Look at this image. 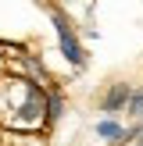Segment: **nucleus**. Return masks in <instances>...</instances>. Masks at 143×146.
<instances>
[{"label": "nucleus", "mask_w": 143, "mask_h": 146, "mask_svg": "<svg viewBox=\"0 0 143 146\" xmlns=\"http://www.w3.org/2000/svg\"><path fill=\"white\" fill-rule=\"evenodd\" d=\"M50 96L43 93L39 82L32 78H0V121L11 128H21V132H32V128H43V121L50 118Z\"/></svg>", "instance_id": "1"}, {"label": "nucleus", "mask_w": 143, "mask_h": 146, "mask_svg": "<svg viewBox=\"0 0 143 146\" xmlns=\"http://www.w3.org/2000/svg\"><path fill=\"white\" fill-rule=\"evenodd\" d=\"M54 29H57V43H61V54H64V61L79 68V64L86 61V50L79 46V39H75V29H72V21L64 18L61 11H54Z\"/></svg>", "instance_id": "2"}, {"label": "nucleus", "mask_w": 143, "mask_h": 146, "mask_svg": "<svg viewBox=\"0 0 143 146\" xmlns=\"http://www.w3.org/2000/svg\"><path fill=\"white\" fill-rule=\"evenodd\" d=\"M129 96H132V89H129L125 82H114L111 89L104 93V100H100V107H104L107 114H114V111H122V107H129Z\"/></svg>", "instance_id": "3"}, {"label": "nucleus", "mask_w": 143, "mask_h": 146, "mask_svg": "<svg viewBox=\"0 0 143 146\" xmlns=\"http://www.w3.org/2000/svg\"><path fill=\"white\" fill-rule=\"evenodd\" d=\"M97 135H100V139H107V143H122V139H125V128H122L118 121L107 118V121H100V125H97Z\"/></svg>", "instance_id": "4"}, {"label": "nucleus", "mask_w": 143, "mask_h": 146, "mask_svg": "<svg viewBox=\"0 0 143 146\" xmlns=\"http://www.w3.org/2000/svg\"><path fill=\"white\" fill-rule=\"evenodd\" d=\"M129 114L132 118H143V86L132 89V96H129Z\"/></svg>", "instance_id": "5"}, {"label": "nucleus", "mask_w": 143, "mask_h": 146, "mask_svg": "<svg viewBox=\"0 0 143 146\" xmlns=\"http://www.w3.org/2000/svg\"><path fill=\"white\" fill-rule=\"evenodd\" d=\"M61 107H64V104H61V96H57V93H50V111H47V114H50V121L61 118Z\"/></svg>", "instance_id": "6"}]
</instances>
